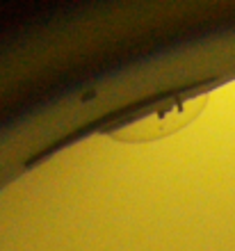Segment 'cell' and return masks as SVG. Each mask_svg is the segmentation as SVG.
<instances>
[{
    "instance_id": "obj_1",
    "label": "cell",
    "mask_w": 235,
    "mask_h": 251,
    "mask_svg": "<svg viewBox=\"0 0 235 251\" xmlns=\"http://www.w3.org/2000/svg\"><path fill=\"white\" fill-rule=\"evenodd\" d=\"M189 100L183 99H174L169 103H164L160 110H153L146 117H139L132 124H128L121 132H117L119 137L124 139H146V137H157V135H164L169 130H176L178 126L187 119V112H194L189 110Z\"/></svg>"
}]
</instances>
